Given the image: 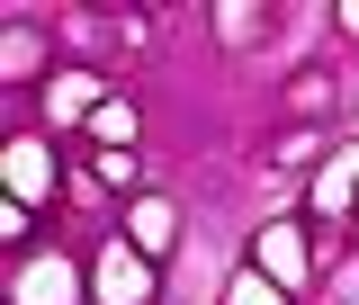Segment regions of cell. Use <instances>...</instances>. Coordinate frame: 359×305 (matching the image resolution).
I'll return each mask as SVG.
<instances>
[{
  "mask_svg": "<svg viewBox=\"0 0 359 305\" xmlns=\"http://www.w3.org/2000/svg\"><path fill=\"white\" fill-rule=\"evenodd\" d=\"M18 305H72L81 297V269L63 261V252H36V261H18V287H9Z\"/></svg>",
  "mask_w": 359,
  "mask_h": 305,
  "instance_id": "1",
  "label": "cell"
},
{
  "mask_svg": "<svg viewBox=\"0 0 359 305\" xmlns=\"http://www.w3.org/2000/svg\"><path fill=\"white\" fill-rule=\"evenodd\" d=\"M90 278H99V297H108V305H144V287H153V269H144V252H135V243H108Z\"/></svg>",
  "mask_w": 359,
  "mask_h": 305,
  "instance_id": "2",
  "label": "cell"
},
{
  "mask_svg": "<svg viewBox=\"0 0 359 305\" xmlns=\"http://www.w3.org/2000/svg\"><path fill=\"white\" fill-rule=\"evenodd\" d=\"M126 243L144 252V261H153V252H171V243H180V207L144 189V198H135V216H126Z\"/></svg>",
  "mask_w": 359,
  "mask_h": 305,
  "instance_id": "3",
  "label": "cell"
},
{
  "mask_svg": "<svg viewBox=\"0 0 359 305\" xmlns=\"http://www.w3.org/2000/svg\"><path fill=\"white\" fill-rule=\"evenodd\" d=\"M9 198H18V207H27V198H54V153H45L36 135L9 144Z\"/></svg>",
  "mask_w": 359,
  "mask_h": 305,
  "instance_id": "4",
  "label": "cell"
},
{
  "mask_svg": "<svg viewBox=\"0 0 359 305\" xmlns=\"http://www.w3.org/2000/svg\"><path fill=\"white\" fill-rule=\"evenodd\" d=\"M261 269L269 278H306V233L297 224H269L261 233Z\"/></svg>",
  "mask_w": 359,
  "mask_h": 305,
  "instance_id": "5",
  "label": "cell"
},
{
  "mask_svg": "<svg viewBox=\"0 0 359 305\" xmlns=\"http://www.w3.org/2000/svg\"><path fill=\"white\" fill-rule=\"evenodd\" d=\"M45 99H54V117H81V126L99 117V81H90V72H63V81L45 90Z\"/></svg>",
  "mask_w": 359,
  "mask_h": 305,
  "instance_id": "6",
  "label": "cell"
},
{
  "mask_svg": "<svg viewBox=\"0 0 359 305\" xmlns=\"http://www.w3.org/2000/svg\"><path fill=\"white\" fill-rule=\"evenodd\" d=\"M90 135H99V153H126V144H135V108H126V99H99Z\"/></svg>",
  "mask_w": 359,
  "mask_h": 305,
  "instance_id": "7",
  "label": "cell"
},
{
  "mask_svg": "<svg viewBox=\"0 0 359 305\" xmlns=\"http://www.w3.org/2000/svg\"><path fill=\"white\" fill-rule=\"evenodd\" d=\"M351 189H359V162H323V179H314V207H323V216H341V207H351Z\"/></svg>",
  "mask_w": 359,
  "mask_h": 305,
  "instance_id": "8",
  "label": "cell"
},
{
  "mask_svg": "<svg viewBox=\"0 0 359 305\" xmlns=\"http://www.w3.org/2000/svg\"><path fill=\"white\" fill-rule=\"evenodd\" d=\"M224 305H287V297H278V278H269V269H233Z\"/></svg>",
  "mask_w": 359,
  "mask_h": 305,
  "instance_id": "9",
  "label": "cell"
},
{
  "mask_svg": "<svg viewBox=\"0 0 359 305\" xmlns=\"http://www.w3.org/2000/svg\"><path fill=\"white\" fill-rule=\"evenodd\" d=\"M252 18H261V9H243V0H224V9H216V36L233 45V36H243V27H252Z\"/></svg>",
  "mask_w": 359,
  "mask_h": 305,
  "instance_id": "10",
  "label": "cell"
},
{
  "mask_svg": "<svg viewBox=\"0 0 359 305\" xmlns=\"http://www.w3.org/2000/svg\"><path fill=\"white\" fill-rule=\"evenodd\" d=\"M99 179L108 189H135V153H99Z\"/></svg>",
  "mask_w": 359,
  "mask_h": 305,
  "instance_id": "11",
  "label": "cell"
},
{
  "mask_svg": "<svg viewBox=\"0 0 359 305\" xmlns=\"http://www.w3.org/2000/svg\"><path fill=\"white\" fill-rule=\"evenodd\" d=\"M341 27H351V36H359V0H351V9H341Z\"/></svg>",
  "mask_w": 359,
  "mask_h": 305,
  "instance_id": "12",
  "label": "cell"
}]
</instances>
